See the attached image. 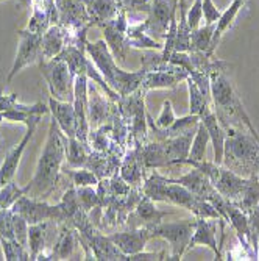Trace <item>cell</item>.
<instances>
[{
  "label": "cell",
  "instance_id": "obj_47",
  "mask_svg": "<svg viewBox=\"0 0 259 261\" xmlns=\"http://www.w3.org/2000/svg\"><path fill=\"white\" fill-rule=\"evenodd\" d=\"M0 139H2V135H0Z\"/></svg>",
  "mask_w": 259,
  "mask_h": 261
},
{
  "label": "cell",
  "instance_id": "obj_11",
  "mask_svg": "<svg viewBox=\"0 0 259 261\" xmlns=\"http://www.w3.org/2000/svg\"><path fill=\"white\" fill-rule=\"evenodd\" d=\"M198 116H200V121L203 122V125L206 127V130L209 133V141L213 142V147H214V163L219 164V166H222L223 164V150H225L226 130L220 124L216 111H213L211 105L206 107Z\"/></svg>",
  "mask_w": 259,
  "mask_h": 261
},
{
  "label": "cell",
  "instance_id": "obj_15",
  "mask_svg": "<svg viewBox=\"0 0 259 261\" xmlns=\"http://www.w3.org/2000/svg\"><path fill=\"white\" fill-rule=\"evenodd\" d=\"M217 219H205V218H197L195 228L192 233V238L189 241V247L187 250H191L195 246H208L211 250L214 252L216 259H222L220 247L217 246L216 241V231H217ZM220 224V222H219Z\"/></svg>",
  "mask_w": 259,
  "mask_h": 261
},
{
  "label": "cell",
  "instance_id": "obj_14",
  "mask_svg": "<svg viewBox=\"0 0 259 261\" xmlns=\"http://www.w3.org/2000/svg\"><path fill=\"white\" fill-rule=\"evenodd\" d=\"M166 211H159L155 205V202L147 197L142 196L134 208V213L128 216V225L136 228V227H146V228H152L155 225H158L161 222V219L166 216Z\"/></svg>",
  "mask_w": 259,
  "mask_h": 261
},
{
  "label": "cell",
  "instance_id": "obj_7",
  "mask_svg": "<svg viewBox=\"0 0 259 261\" xmlns=\"http://www.w3.org/2000/svg\"><path fill=\"white\" fill-rule=\"evenodd\" d=\"M13 213H17L23 219L30 224H39L44 221H56V222H64L63 211L60 205H49L45 202H41L38 199L28 197L27 194L20 196L13 205H11Z\"/></svg>",
  "mask_w": 259,
  "mask_h": 261
},
{
  "label": "cell",
  "instance_id": "obj_36",
  "mask_svg": "<svg viewBox=\"0 0 259 261\" xmlns=\"http://www.w3.org/2000/svg\"><path fill=\"white\" fill-rule=\"evenodd\" d=\"M13 225L16 241L28 249V222L17 213H13Z\"/></svg>",
  "mask_w": 259,
  "mask_h": 261
},
{
  "label": "cell",
  "instance_id": "obj_6",
  "mask_svg": "<svg viewBox=\"0 0 259 261\" xmlns=\"http://www.w3.org/2000/svg\"><path fill=\"white\" fill-rule=\"evenodd\" d=\"M197 218H187L178 222H169V224H158L150 230L152 238H162L170 244L172 253L167 256V259H181V256L187 252L189 241L192 238V233L195 228Z\"/></svg>",
  "mask_w": 259,
  "mask_h": 261
},
{
  "label": "cell",
  "instance_id": "obj_19",
  "mask_svg": "<svg viewBox=\"0 0 259 261\" xmlns=\"http://www.w3.org/2000/svg\"><path fill=\"white\" fill-rule=\"evenodd\" d=\"M111 113V105L102 97V94L94 88L92 85H88V119L89 127L97 128L100 124H103Z\"/></svg>",
  "mask_w": 259,
  "mask_h": 261
},
{
  "label": "cell",
  "instance_id": "obj_25",
  "mask_svg": "<svg viewBox=\"0 0 259 261\" xmlns=\"http://www.w3.org/2000/svg\"><path fill=\"white\" fill-rule=\"evenodd\" d=\"M127 44L128 47H136V49L142 50H162L164 44L152 38L142 27L139 25H128L127 29Z\"/></svg>",
  "mask_w": 259,
  "mask_h": 261
},
{
  "label": "cell",
  "instance_id": "obj_4",
  "mask_svg": "<svg viewBox=\"0 0 259 261\" xmlns=\"http://www.w3.org/2000/svg\"><path fill=\"white\" fill-rule=\"evenodd\" d=\"M209 79H211V100H213L216 107V114L219 117L220 124L226 127L231 117V119L244 124L250 130L251 135L259 138L254 127L250 122L248 114L245 113L242 107V102L236 96L231 82L225 75V70H214V72L209 74Z\"/></svg>",
  "mask_w": 259,
  "mask_h": 261
},
{
  "label": "cell",
  "instance_id": "obj_22",
  "mask_svg": "<svg viewBox=\"0 0 259 261\" xmlns=\"http://www.w3.org/2000/svg\"><path fill=\"white\" fill-rule=\"evenodd\" d=\"M83 4L88 10V14L92 23H100L116 19L121 7L114 0H83Z\"/></svg>",
  "mask_w": 259,
  "mask_h": 261
},
{
  "label": "cell",
  "instance_id": "obj_3",
  "mask_svg": "<svg viewBox=\"0 0 259 261\" xmlns=\"http://www.w3.org/2000/svg\"><path fill=\"white\" fill-rule=\"evenodd\" d=\"M223 164L241 177H253L259 172V138L244 130L228 127Z\"/></svg>",
  "mask_w": 259,
  "mask_h": 261
},
{
  "label": "cell",
  "instance_id": "obj_46",
  "mask_svg": "<svg viewBox=\"0 0 259 261\" xmlns=\"http://www.w3.org/2000/svg\"><path fill=\"white\" fill-rule=\"evenodd\" d=\"M174 2H177V4H178V0H174Z\"/></svg>",
  "mask_w": 259,
  "mask_h": 261
},
{
  "label": "cell",
  "instance_id": "obj_23",
  "mask_svg": "<svg viewBox=\"0 0 259 261\" xmlns=\"http://www.w3.org/2000/svg\"><path fill=\"white\" fill-rule=\"evenodd\" d=\"M103 30L105 35V41L109 47V50L112 54V57L119 58V61H125L127 57V49H128V44H127V36L124 32L117 30V27L114 25L112 20L103 22L99 25Z\"/></svg>",
  "mask_w": 259,
  "mask_h": 261
},
{
  "label": "cell",
  "instance_id": "obj_18",
  "mask_svg": "<svg viewBox=\"0 0 259 261\" xmlns=\"http://www.w3.org/2000/svg\"><path fill=\"white\" fill-rule=\"evenodd\" d=\"M83 238L89 240L94 259H127V255L109 240V236H102L97 231H91Z\"/></svg>",
  "mask_w": 259,
  "mask_h": 261
},
{
  "label": "cell",
  "instance_id": "obj_45",
  "mask_svg": "<svg viewBox=\"0 0 259 261\" xmlns=\"http://www.w3.org/2000/svg\"><path fill=\"white\" fill-rule=\"evenodd\" d=\"M257 259H259V233H257Z\"/></svg>",
  "mask_w": 259,
  "mask_h": 261
},
{
  "label": "cell",
  "instance_id": "obj_42",
  "mask_svg": "<svg viewBox=\"0 0 259 261\" xmlns=\"http://www.w3.org/2000/svg\"><path fill=\"white\" fill-rule=\"evenodd\" d=\"M17 103V94H4L0 91V113L11 110Z\"/></svg>",
  "mask_w": 259,
  "mask_h": 261
},
{
  "label": "cell",
  "instance_id": "obj_24",
  "mask_svg": "<svg viewBox=\"0 0 259 261\" xmlns=\"http://www.w3.org/2000/svg\"><path fill=\"white\" fill-rule=\"evenodd\" d=\"M55 221H44L39 224H30L28 225V250H30V259H36V256L45 250L47 241L50 236V227Z\"/></svg>",
  "mask_w": 259,
  "mask_h": 261
},
{
  "label": "cell",
  "instance_id": "obj_33",
  "mask_svg": "<svg viewBox=\"0 0 259 261\" xmlns=\"http://www.w3.org/2000/svg\"><path fill=\"white\" fill-rule=\"evenodd\" d=\"M0 244H2L5 259H8V261H11V259H30V250H27V247L19 244L16 240H10V238L0 236Z\"/></svg>",
  "mask_w": 259,
  "mask_h": 261
},
{
  "label": "cell",
  "instance_id": "obj_35",
  "mask_svg": "<svg viewBox=\"0 0 259 261\" xmlns=\"http://www.w3.org/2000/svg\"><path fill=\"white\" fill-rule=\"evenodd\" d=\"M67 174L72 178V183L78 186H96L99 185V177L91 169H78V171H67Z\"/></svg>",
  "mask_w": 259,
  "mask_h": 261
},
{
  "label": "cell",
  "instance_id": "obj_10",
  "mask_svg": "<svg viewBox=\"0 0 259 261\" xmlns=\"http://www.w3.org/2000/svg\"><path fill=\"white\" fill-rule=\"evenodd\" d=\"M39 119H41V114H33L30 117V119L25 122L27 132H25V135H23L22 141L19 142V144L14 149H11L8 152V155L5 156L4 164L0 166V186H4V185H7L8 181L13 180V177H14L17 168H19V163H20V158L23 155V150L27 149L30 139L33 138V133L36 130V125H38Z\"/></svg>",
  "mask_w": 259,
  "mask_h": 261
},
{
  "label": "cell",
  "instance_id": "obj_34",
  "mask_svg": "<svg viewBox=\"0 0 259 261\" xmlns=\"http://www.w3.org/2000/svg\"><path fill=\"white\" fill-rule=\"evenodd\" d=\"M77 194H78L80 205H81V208L84 211H89L92 208L103 205V200H102L100 194L96 191V189H92V186H78Z\"/></svg>",
  "mask_w": 259,
  "mask_h": 261
},
{
  "label": "cell",
  "instance_id": "obj_44",
  "mask_svg": "<svg viewBox=\"0 0 259 261\" xmlns=\"http://www.w3.org/2000/svg\"><path fill=\"white\" fill-rule=\"evenodd\" d=\"M114 2H116L117 5H119L121 8H124V0H114Z\"/></svg>",
  "mask_w": 259,
  "mask_h": 261
},
{
  "label": "cell",
  "instance_id": "obj_38",
  "mask_svg": "<svg viewBox=\"0 0 259 261\" xmlns=\"http://www.w3.org/2000/svg\"><path fill=\"white\" fill-rule=\"evenodd\" d=\"M0 236L10 240L14 238V225H13V210L4 208L0 210Z\"/></svg>",
  "mask_w": 259,
  "mask_h": 261
},
{
  "label": "cell",
  "instance_id": "obj_20",
  "mask_svg": "<svg viewBox=\"0 0 259 261\" xmlns=\"http://www.w3.org/2000/svg\"><path fill=\"white\" fill-rule=\"evenodd\" d=\"M170 181H175L178 185H183L184 188L189 189L191 193H194L195 196L202 197V199H206L211 193L214 191V186L211 183V180L208 178V175L200 171L198 168H194L191 172H187L178 178H169Z\"/></svg>",
  "mask_w": 259,
  "mask_h": 261
},
{
  "label": "cell",
  "instance_id": "obj_26",
  "mask_svg": "<svg viewBox=\"0 0 259 261\" xmlns=\"http://www.w3.org/2000/svg\"><path fill=\"white\" fill-rule=\"evenodd\" d=\"M146 92L140 94V97L133 110L131 114V128H133V138L137 142V146H142V142L147 139V114H146Z\"/></svg>",
  "mask_w": 259,
  "mask_h": 261
},
{
  "label": "cell",
  "instance_id": "obj_16",
  "mask_svg": "<svg viewBox=\"0 0 259 261\" xmlns=\"http://www.w3.org/2000/svg\"><path fill=\"white\" fill-rule=\"evenodd\" d=\"M49 110L58 127L67 138H77V116L74 102H61L53 97L49 99Z\"/></svg>",
  "mask_w": 259,
  "mask_h": 261
},
{
  "label": "cell",
  "instance_id": "obj_31",
  "mask_svg": "<svg viewBox=\"0 0 259 261\" xmlns=\"http://www.w3.org/2000/svg\"><path fill=\"white\" fill-rule=\"evenodd\" d=\"M216 25H205L198 27L197 30H192L191 33V52H208L211 41H213Z\"/></svg>",
  "mask_w": 259,
  "mask_h": 261
},
{
  "label": "cell",
  "instance_id": "obj_28",
  "mask_svg": "<svg viewBox=\"0 0 259 261\" xmlns=\"http://www.w3.org/2000/svg\"><path fill=\"white\" fill-rule=\"evenodd\" d=\"M144 166L142 163H140V158H139V149L136 150H131L124 163H122V168H121V177L125 180V183L128 185H133V186H137L140 183V180H142V169Z\"/></svg>",
  "mask_w": 259,
  "mask_h": 261
},
{
  "label": "cell",
  "instance_id": "obj_17",
  "mask_svg": "<svg viewBox=\"0 0 259 261\" xmlns=\"http://www.w3.org/2000/svg\"><path fill=\"white\" fill-rule=\"evenodd\" d=\"M247 0H233L231 5L222 13V16L219 17V20L216 22V27H214V35H213V41H211V45H209V49L206 52V55L209 57H213V54L216 52L217 49V45L222 39V36L233 27V23L234 20H236L239 11L244 8Z\"/></svg>",
  "mask_w": 259,
  "mask_h": 261
},
{
  "label": "cell",
  "instance_id": "obj_40",
  "mask_svg": "<svg viewBox=\"0 0 259 261\" xmlns=\"http://www.w3.org/2000/svg\"><path fill=\"white\" fill-rule=\"evenodd\" d=\"M202 2H203V0H195V2L191 5L189 11H187V14H186V19H187V23H189L191 30H197L200 27V22H202V17H203Z\"/></svg>",
  "mask_w": 259,
  "mask_h": 261
},
{
  "label": "cell",
  "instance_id": "obj_1",
  "mask_svg": "<svg viewBox=\"0 0 259 261\" xmlns=\"http://www.w3.org/2000/svg\"><path fill=\"white\" fill-rule=\"evenodd\" d=\"M67 136L61 132L56 121L52 117V122L49 127V136H47L44 150L38 160L36 171L32 181L27 185L28 193L33 199L49 196L58 181L61 164L66 156V146H67Z\"/></svg>",
  "mask_w": 259,
  "mask_h": 261
},
{
  "label": "cell",
  "instance_id": "obj_9",
  "mask_svg": "<svg viewBox=\"0 0 259 261\" xmlns=\"http://www.w3.org/2000/svg\"><path fill=\"white\" fill-rule=\"evenodd\" d=\"M19 49L16 54V60L14 64L11 67V72L8 75V82L13 80V77L19 72L20 69H23L28 64L38 63L39 60H42V54H41V39L42 35L28 32V30H19Z\"/></svg>",
  "mask_w": 259,
  "mask_h": 261
},
{
  "label": "cell",
  "instance_id": "obj_41",
  "mask_svg": "<svg viewBox=\"0 0 259 261\" xmlns=\"http://www.w3.org/2000/svg\"><path fill=\"white\" fill-rule=\"evenodd\" d=\"M127 259L128 261H153V259L158 261V259H167V255H166V252H164V250H161V252H150V253L142 250V252L128 255Z\"/></svg>",
  "mask_w": 259,
  "mask_h": 261
},
{
  "label": "cell",
  "instance_id": "obj_5",
  "mask_svg": "<svg viewBox=\"0 0 259 261\" xmlns=\"http://www.w3.org/2000/svg\"><path fill=\"white\" fill-rule=\"evenodd\" d=\"M38 66L50 89L52 97L61 102H74L75 77L70 72L67 63L55 57L52 60H39Z\"/></svg>",
  "mask_w": 259,
  "mask_h": 261
},
{
  "label": "cell",
  "instance_id": "obj_32",
  "mask_svg": "<svg viewBox=\"0 0 259 261\" xmlns=\"http://www.w3.org/2000/svg\"><path fill=\"white\" fill-rule=\"evenodd\" d=\"M187 91H189V107H191V114H200L206 107L211 105V102L205 97V94L200 91V88L194 83L192 79L187 77Z\"/></svg>",
  "mask_w": 259,
  "mask_h": 261
},
{
  "label": "cell",
  "instance_id": "obj_21",
  "mask_svg": "<svg viewBox=\"0 0 259 261\" xmlns=\"http://www.w3.org/2000/svg\"><path fill=\"white\" fill-rule=\"evenodd\" d=\"M67 35L64 33L63 25H50L42 35L41 39V54L44 60H52L61 54L64 49V41Z\"/></svg>",
  "mask_w": 259,
  "mask_h": 261
},
{
  "label": "cell",
  "instance_id": "obj_13",
  "mask_svg": "<svg viewBox=\"0 0 259 261\" xmlns=\"http://www.w3.org/2000/svg\"><path fill=\"white\" fill-rule=\"evenodd\" d=\"M109 240L119 247L127 256L142 252L147 241L152 240L150 236V230L146 227H136L130 231H117V233H111Z\"/></svg>",
  "mask_w": 259,
  "mask_h": 261
},
{
  "label": "cell",
  "instance_id": "obj_29",
  "mask_svg": "<svg viewBox=\"0 0 259 261\" xmlns=\"http://www.w3.org/2000/svg\"><path fill=\"white\" fill-rule=\"evenodd\" d=\"M66 155H67V163L72 168H86V163L89 158L88 144H83L77 138H69L66 146Z\"/></svg>",
  "mask_w": 259,
  "mask_h": 261
},
{
  "label": "cell",
  "instance_id": "obj_2",
  "mask_svg": "<svg viewBox=\"0 0 259 261\" xmlns=\"http://www.w3.org/2000/svg\"><path fill=\"white\" fill-rule=\"evenodd\" d=\"M84 50L91 57V61L99 69V72L103 75L106 83L116 92H119L121 97L130 96L131 92L140 88V83H142V79L146 75V70L139 69L136 72H125L124 69H121L116 64L114 57L105 39H99L96 42L86 41Z\"/></svg>",
  "mask_w": 259,
  "mask_h": 261
},
{
  "label": "cell",
  "instance_id": "obj_12",
  "mask_svg": "<svg viewBox=\"0 0 259 261\" xmlns=\"http://www.w3.org/2000/svg\"><path fill=\"white\" fill-rule=\"evenodd\" d=\"M189 77V72L180 66H174L166 70H155V72H146L140 89L146 92L150 89H164V88H175L181 80Z\"/></svg>",
  "mask_w": 259,
  "mask_h": 261
},
{
  "label": "cell",
  "instance_id": "obj_8",
  "mask_svg": "<svg viewBox=\"0 0 259 261\" xmlns=\"http://www.w3.org/2000/svg\"><path fill=\"white\" fill-rule=\"evenodd\" d=\"M177 7L178 4L174 2V0H150L147 19L140 23V27L156 41L161 38H166V33L170 25V19L177 13Z\"/></svg>",
  "mask_w": 259,
  "mask_h": 261
},
{
  "label": "cell",
  "instance_id": "obj_43",
  "mask_svg": "<svg viewBox=\"0 0 259 261\" xmlns=\"http://www.w3.org/2000/svg\"><path fill=\"white\" fill-rule=\"evenodd\" d=\"M17 2H19V5H20L22 8H27V7L32 5V0H17Z\"/></svg>",
  "mask_w": 259,
  "mask_h": 261
},
{
  "label": "cell",
  "instance_id": "obj_37",
  "mask_svg": "<svg viewBox=\"0 0 259 261\" xmlns=\"http://www.w3.org/2000/svg\"><path fill=\"white\" fill-rule=\"evenodd\" d=\"M175 119H177V117H175V113H174L172 102L170 100H166V102L162 103V108H161V113L158 116L156 122H153V124L159 130H166V128H169L175 122Z\"/></svg>",
  "mask_w": 259,
  "mask_h": 261
},
{
  "label": "cell",
  "instance_id": "obj_27",
  "mask_svg": "<svg viewBox=\"0 0 259 261\" xmlns=\"http://www.w3.org/2000/svg\"><path fill=\"white\" fill-rule=\"evenodd\" d=\"M80 240V236L72 227L64 225L61 228V233L58 236V241L55 243V247L52 249L55 259H66L72 255V252L77 247V241Z\"/></svg>",
  "mask_w": 259,
  "mask_h": 261
},
{
  "label": "cell",
  "instance_id": "obj_30",
  "mask_svg": "<svg viewBox=\"0 0 259 261\" xmlns=\"http://www.w3.org/2000/svg\"><path fill=\"white\" fill-rule=\"evenodd\" d=\"M208 142H209V133H208L206 127L203 125V122L200 121L198 127H197V132L194 135V139H192L191 150H189V158H187V160H189V161H203L206 158Z\"/></svg>",
  "mask_w": 259,
  "mask_h": 261
},
{
  "label": "cell",
  "instance_id": "obj_39",
  "mask_svg": "<svg viewBox=\"0 0 259 261\" xmlns=\"http://www.w3.org/2000/svg\"><path fill=\"white\" fill-rule=\"evenodd\" d=\"M202 10H203V17H205L206 25H216V22L222 16V11L214 5L213 0H203Z\"/></svg>",
  "mask_w": 259,
  "mask_h": 261
}]
</instances>
